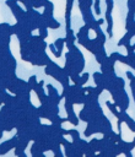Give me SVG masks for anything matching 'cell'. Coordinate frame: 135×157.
I'll return each mask as SVG.
<instances>
[{"mask_svg":"<svg viewBox=\"0 0 135 157\" xmlns=\"http://www.w3.org/2000/svg\"><path fill=\"white\" fill-rule=\"evenodd\" d=\"M65 110H66V120L71 124V125H74V126H77V124H79V117L75 114V110H74V103L72 102H70V101H66L65 99Z\"/></svg>","mask_w":135,"mask_h":157,"instance_id":"1","label":"cell"},{"mask_svg":"<svg viewBox=\"0 0 135 157\" xmlns=\"http://www.w3.org/2000/svg\"><path fill=\"white\" fill-rule=\"evenodd\" d=\"M90 26L87 23H85L80 29L79 32L76 33V40L79 42V44H81L82 47H85L88 42H90V37H88V32H90Z\"/></svg>","mask_w":135,"mask_h":157,"instance_id":"2","label":"cell"},{"mask_svg":"<svg viewBox=\"0 0 135 157\" xmlns=\"http://www.w3.org/2000/svg\"><path fill=\"white\" fill-rule=\"evenodd\" d=\"M6 5L10 6V9H11V11H12V15L16 17L17 21H21L22 18L26 17L27 13L17 5V1H16V0H7V1H6Z\"/></svg>","mask_w":135,"mask_h":157,"instance_id":"3","label":"cell"},{"mask_svg":"<svg viewBox=\"0 0 135 157\" xmlns=\"http://www.w3.org/2000/svg\"><path fill=\"white\" fill-rule=\"evenodd\" d=\"M117 144H118V146H119L122 153H124L126 157H131V152H130V151L134 150V147H135V137H134V140L130 141V142H126V141L120 140V141L117 142Z\"/></svg>","mask_w":135,"mask_h":157,"instance_id":"4","label":"cell"},{"mask_svg":"<svg viewBox=\"0 0 135 157\" xmlns=\"http://www.w3.org/2000/svg\"><path fill=\"white\" fill-rule=\"evenodd\" d=\"M118 120H122L123 123H125V124L128 125V128H129L133 132H135V120L126 113V110H120V115H119Z\"/></svg>","mask_w":135,"mask_h":157,"instance_id":"5","label":"cell"},{"mask_svg":"<svg viewBox=\"0 0 135 157\" xmlns=\"http://www.w3.org/2000/svg\"><path fill=\"white\" fill-rule=\"evenodd\" d=\"M47 91H48V96L50 98V102L55 103V104H59L63 97H61V94L58 93L56 88H54V86L49 83V85H47Z\"/></svg>","mask_w":135,"mask_h":157,"instance_id":"6","label":"cell"},{"mask_svg":"<svg viewBox=\"0 0 135 157\" xmlns=\"http://www.w3.org/2000/svg\"><path fill=\"white\" fill-rule=\"evenodd\" d=\"M16 140H17V135L14 136L12 139H10V140H7V141L0 144V155H5V153H7L11 148H14V147L16 146Z\"/></svg>","mask_w":135,"mask_h":157,"instance_id":"7","label":"cell"},{"mask_svg":"<svg viewBox=\"0 0 135 157\" xmlns=\"http://www.w3.org/2000/svg\"><path fill=\"white\" fill-rule=\"evenodd\" d=\"M92 117H93V113L90 108L87 107H83L81 110H80V114H79V118L82 120V121H86L88 123L90 120H92Z\"/></svg>","mask_w":135,"mask_h":157,"instance_id":"8","label":"cell"},{"mask_svg":"<svg viewBox=\"0 0 135 157\" xmlns=\"http://www.w3.org/2000/svg\"><path fill=\"white\" fill-rule=\"evenodd\" d=\"M104 20L107 22V33H108V37L112 38L113 37V18H112V12H106V16H104Z\"/></svg>","mask_w":135,"mask_h":157,"instance_id":"9","label":"cell"},{"mask_svg":"<svg viewBox=\"0 0 135 157\" xmlns=\"http://www.w3.org/2000/svg\"><path fill=\"white\" fill-rule=\"evenodd\" d=\"M43 153H44V151H43V148H42L40 142L33 141V144H32V146H31V155L37 157V156H43Z\"/></svg>","mask_w":135,"mask_h":157,"instance_id":"10","label":"cell"},{"mask_svg":"<svg viewBox=\"0 0 135 157\" xmlns=\"http://www.w3.org/2000/svg\"><path fill=\"white\" fill-rule=\"evenodd\" d=\"M75 33L72 32L71 27H66V36H65V42H66V47H71L75 44Z\"/></svg>","mask_w":135,"mask_h":157,"instance_id":"11","label":"cell"},{"mask_svg":"<svg viewBox=\"0 0 135 157\" xmlns=\"http://www.w3.org/2000/svg\"><path fill=\"white\" fill-rule=\"evenodd\" d=\"M131 38H133V34L126 31V33H125V34L120 38V40L118 42V47H126V45L131 44Z\"/></svg>","mask_w":135,"mask_h":157,"instance_id":"12","label":"cell"},{"mask_svg":"<svg viewBox=\"0 0 135 157\" xmlns=\"http://www.w3.org/2000/svg\"><path fill=\"white\" fill-rule=\"evenodd\" d=\"M135 21V10H130L129 9V11H128V15H126V23H125V29H128L131 25H133V22Z\"/></svg>","mask_w":135,"mask_h":157,"instance_id":"13","label":"cell"},{"mask_svg":"<svg viewBox=\"0 0 135 157\" xmlns=\"http://www.w3.org/2000/svg\"><path fill=\"white\" fill-rule=\"evenodd\" d=\"M43 85H44V81H39L38 83H37V86L34 87V92H36V94H37V97H40V96H43V94H45V91H44V88H43Z\"/></svg>","mask_w":135,"mask_h":157,"instance_id":"14","label":"cell"},{"mask_svg":"<svg viewBox=\"0 0 135 157\" xmlns=\"http://www.w3.org/2000/svg\"><path fill=\"white\" fill-rule=\"evenodd\" d=\"M106 104H107L108 109H109L117 118H119V115H120V110L117 109V104H115V103H110V102H106Z\"/></svg>","mask_w":135,"mask_h":157,"instance_id":"15","label":"cell"},{"mask_svg":"<svg viewBox=\"0 0 135 157\" xmlns=\"http://www.w3.org/2000/svg\"><path fill=\"white\" fill-rule=\"evenodd\" d=\"M66 44V42H65V38H58V39H55V42H54V45L56 47V49L58 50H60V52H63V49H64V45Z\"/></svg>","mask_w":135,"mask_h":157,"instance_id":"16","label":"cell"},{"mask_svg":"<svg viewBox=\"0 0 135 157\" xmlns=\"http://www.w3.org/2000/svg\"><path fill=\"white\" fill-rule=\"evenodd\" d=\"M47 1H48V0H31L33 9H39V7H43V6L47 4Z\"/></svg>","mask_w":135,"mask_h":157,"instance_id":"17","label":"cell"},{"mask_svg":"<svg viewBox=\"0 0 135 157\" xmlns=\"http://www.w3.org/2000/svg\"><path fill=\"white\" fill-rule=\"evenodd\" d=\"M27 83H28V87L33 91V90H34V87H36V86H37V83H38V82H37V76H36V75L31 76V77H29V80L27 81Z\"/></svg>","mask_w":135,"mask_h":157,"instance_id":"18","label":"cell"},{"mask_svg":"<svg viewBox=\"0 0 135 157\" xmlns=\"http://www.w3.org/2000/svg\"><path fill=\"white\" fill-rule=\"evenodd\" d=\"M69 135L72 137V141H77V140L81 139V137H80V132H79L76 129H70V130H69Z\"/></svg>","mask_w":135,"mask_h":157,"instance_id":"19","label":"cell"},{"mask_svg":"<svg viewBox=\"0 0 135 157\" xmlns=\"http://www.w3.org/2000/svg\"><path fill=\"white\" fill-rule=\"evenodd\" d=\"M88 77H90V74H88V72H82V74L80 75V82H79V85L83 86V85L87 82Z\"/></svg>","mask_w":135,"mask_h":157,"instance_id":"20","label":"cell"},{"mask_svg":"<svg viewBox=\"0 0 135 157\" xmlns=\"http://www.w3.org/2000/svg\"><path fill=\"white\" fill-rule=\"evenodd\" d=\"M49 49H50V50H52V53L55 55V58H60V56H61V52L56 49V47L54 45V43L49 44Z\"/></svg>","mask_w":135,"mask_h":157,"instance_id":"21","label":"cell"},{"mask_svg":"<svg viewBox=\"0 0 135 157\" xmlns=\"http://www.w3.org/2000/svg\"><path fill=\"white\" fill-rule=\"evenodd\" d=\"M79 6H87V7H92L93 5V0H77Z\"/></svg>","mask_w":135,"mask_h":157,"instance_id":"22","label":"cell"},{"mask_svg":"<svg viewBox=\"0 0 135 157\" xmlns=\"http://www.w3.org/2000/svg\"><path fill=\"white\" fill-rule=\"evenodd\" d=\"M47 28H48V27H39V28H38L39 36H40L43 39H45V38L48 37V31H47Z\"/></svg>","mask_w":135,"mask_h":157,"instance_id":"23","label":"cell"},{"mask_svg":"<svg viewBox=\"0 0 135 157\" xmlns=\"http://www.w3.org/2000/svg\"><path fill=\"white\" fill-rule=\"evenodd\" d=\"M94 13L96 15H101V7H99V0H94Z\"/></svg>","mask_w":135,"mask_h":157,"instance_id":"24","label":"cell"},{"mask_svg":"<svg viewBox=\"0 0 135 157\" xmlns=\"http://www.w3.org/2000/svg\"><path fill=\"white\" fill-rule=\"evenodd\" d=\"M97 21H98L99 25H103V23H104V20H103V18H99V20H97Z\"/></svg>","mask_w":135,"mask_h":157,"instance_id":"25","label":"cell"},{"mask_svg":"<svg viewBox=\"0 0 135 157\" xmlns=\"http://www.w3.org/2000/svg\"><path fill=\"white\" fill-rule=\"evenodd\" d=\"M16 1H21V0H16Z\"/></svg>","mask_w":135,"mask_h":157,"instance_id":"26","label":"cell"}]
</instances>
